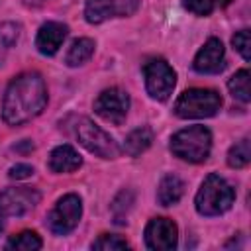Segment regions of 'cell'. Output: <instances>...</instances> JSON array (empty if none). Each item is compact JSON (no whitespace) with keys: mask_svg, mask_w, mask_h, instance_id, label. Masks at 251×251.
Here are the masks:
<instances>
[{"mask_svg":"<svg viewBox=\"0 0 251 251\" xmlns=\"http://www.w3.org/2000/svg\"><path fill=\"white\" fill-rule=\"evenodd\" d=\"M47 86L39 73H22L14 76L4 92L2 120L12 126H24L37 118L47 106Z\"/></svg>","mask_w":251,"mask_h":251,"instance_id":"cell-1","label":"cell"},{"mask_svg":"<svg viewBox=\"0 0 251 251\" xmlns=\"http://www.w3.org/2000/svg\"><path fill=\"white\" fill-rule=\"evenodd\" d=\"M233 202H235L233 186L218 173H210L202 180V184L194 196L196 212L200 216H208V218L226 214L233 206Z\"/></svg>","mask_w":251,"mask_h":251,"instance_id":"cell-2","label":"cell"},{"mask_svg":"<svg viewBox=\"0 0 251 251\" xmlns=\"http://www.w3.org/2000/svg\"><path fill=\"white\" fill-rule=\"evenodd\" d=\"M169 149L175 157L186 163H204L212 151V131L200 124L178 129L171 137Z\"/></svg>","mask_w":251,"mask_h":251,"instance_id":"cell-3","label":"cell"},{"mask_svg":"<svg viewBox=\"0 0 251 251\" xmlns=\"http://www.w3.org/2000/svg\"><path fill=\"white\" fill-rule=\"evenodd\" d=\"M222 108V96L214 88H188L175 102V116L182 120L212 118Z\"/></svg>","mask_w":251,"mask_h":251,"instance_id":"cell-4","label":"cell"},{"mask_svg":"<svg viewBox=\"0 0 251 251\" xmlns=\"http://www.w3.org/2000/svg\"><path fill=\"white\" fill-rule=\"evenodd\" d=\"M75 133H76L78 143L100 159H116L122 153V147L114 141V137L88 118H80L76 122Z\"/></svg>","mask_w":251,"mask_h":251,"instance_id":"cell-5","label":"cell"},{"mask_svg":"<svg viewBox=\"0 0 251 251\" xmlns=\"http://www.w3.org/2000/svg\"><path fill=\"white\" fill-rule=\"evenodd\" d=\"M143 78L147 94L157 102H167L176 84L175 69L161 57H153L143 65Z\"/></svg>","mask_w":251,"mask_h":251,"instance_id":"cell-6","label":"cell"},{"mask_svg":"<svg viewBox=\"0 0 251 251\" xmlns=\"http://www.w3.org/2000/svg\"><path fill=\"white\" fill-rule=\"evenodd\" d=\"M82 218V200L78 194H65L61 196L51 212L47 214V226L55 235L71 233Z\"/></svg>","mask_w":251,"mask_h":251,"instance_id":"cell-7","label":"cell"},{"mask_svg":"<svg viewBox=\"0 0 251 251\" xmlns=\"http://www.w3.org/2000/svg\"><path fill=\"white\" fill-rule=\"evenodd\" d=\"M129 94L120 86H110L102 90L94 100V112L104 122L122 126L129 112Z\"/></svg>","mask_w":251,"mask_h":251,"instance_id":"cell-8","label":"cell"},{"mask_svg":"<svg viewBox=\"0 0 251 251\" xmlns=\"http://www.w3.org/2000/svg\"><path fill=\"white\" fill-rule=\"evenodd\" d=\"M139 0H86L84 20L92 25L104 24L110 18H124L137 12Z\"/></svg>","mask_w":251,"mask_h":251,"instance_id":"cell-9","label":"cell"},{"mask_svg":"<svg viewBox=\"0 0 251 251\" xmlns=\"http://www.w3.org/2000/svg\"><path fill=\"white\" fill-rule=\"evenodd\" d=\"M41 200L39 190L31 186H10L0 192V212L10 218H20L31 212Z\"/></svg>","mask_w":251,"mask_h":251,"instance_id":"cell-10","label":"cell"},{"mask_svg":"<svg viewBox=\"0 0 251 251\" xmlns=\"http://www.w3.org/2000/svg\"><path fill=\"white\" fill-rule=\"evenodd\" d=\"M145 245L153 251H173L178 243V227L171 218H153L145 226Z\"/></svg>","mask_w":251,"mask_h":251,"instance_id":"cell-11","label":"cell"},{"mask_svg":"<svg viewBox=\"0 0 251 251\" xmlns=\"http://www.w3.org/2000/svg\"><path fill=\"white\" fill-rule=\"evenodd\" d=\"M226 67V49L218 37H210L194 55L192 69L200 75H218Z\"/></svg>","mask_w":251,"mask_h":251,"instance_id":"cell-12","label":"cell"},{"mask_svg":"<svg viewBox=\"0 0 251 251\" xmlns=\"http://www.w3.org/2000/svg\"><path fill=\"white\" fill-rule=\"evenodd\" d=\"M69 35V25L63 22H45L35 35V47L41 55L53 57Z\"/></svg>","mask_w":251,"mask_h":251,"instance_id":"cell-13","label":"cell"},{"mask_svg":"<svg viewBox=\"0 0 251 251\" xmlns=\"http://www.w3.org/2000/svg\"><path fill=\"white\" fill-rule=\"evenodd\" d=\"M47 167H49L51 173H57V175L75 173L76 169L82 167V157H80V153H78L73 145L63 143V145H57V147L49 153Z\"/></svg>","mask_w":251,"mask_h":251,"instance_id":"cell-14","label":"cell"},{"mask_svg":"<svg viewBox=\"0 0 251 251\" xmlns=\"http://www.w3.org/2000/svg\"><path fill=\"white\" fill-rule=\"evenodd\" d=\"M151 143H153V129L149 126H139L126 135L122 151L129 157H139L151 147Z\"/></svg>","mask_w":251,"mask_h":251,"instance_id":"cell-15","label":"cell"},{"mask_svg":"<svg viewBox=\"0 0 251 251\" xmlns=\"http://www.w3.org/2000/svg\"><path fill=\"white\" fill-rule=\"evenodd\" d=\"M184 194V182L176 175H165L157 186V202L161 206H175Z\"/></svg>","mask_w":251,"mask_h":251,"instance_id":"cell-16","label":"cell"},{"mask_svg":"<svg viewBox=\"0 0 251 251\" xmlns=\"http://www.w3.org/2000/svg\"><path fill=\"white\" fill-rule=\"evenodd\" d=\"M96 43L90 37H78L71 43L67 55H65V65L67 67H80L86 61H90V57L94 55Z\"/></svg>","mask_w":251,"mask_h":251,"instance_id":"cell-17","label":"cell"},{"mask_svg":"<svg viewBox=\"0 0 251 251\" xmlns=\"http://www.w3.org/2000/svg\"><path fill=\"white\" fill-rule=\"evenodd\" d=\"M131 204H133V192L129 188H124L116 194V198L112 200L110 204V210H112V216H114V222L118 226H124L127 222V214L131 210Z\"/></svg>","mask_w":251,"mask_h":251,"instance_id":"cell-18","label":"cell"},{"mask_svg":"<svg viewBox=\"0 0 251 251\" xmlns=\"http://www.w3.org/2000/svg\"><path fill=\"white\" fill-rule=\"evenodd\" d=\"M227 90L231 92V96L243 104H247L251 100V88H249V71L241 69L237 71L229 80H227Z\"/></svg>","mask_w":251,"mask_h":251,"instance_id":"cell-19","label":"cell"},{"mask_svg":"<svg viewBox=\"0 0 251 251\" xmlns=\"http://www.w3.org/2000/svg\"><path fill=\"white\" fill-rule=\"evenodd\" d=\"M251 161V141L249 137H243L235 141L227 151V165L231 169H243Z\"/></svg>","mask_w":251,"mask_h":251,"instance_id":"cell-20","label":"cell"},{"mask_svg":"<svg viewBox=\"0 0 251 251\" xmlns=\"http://www.w3.org/2000/svg\"><path fill=\"white\" fill-rule=\"evenodd\" d=\"M41 247H43L41 237L35 231H29V229L14 235L6 243V249H18V251H35V249H41Z\"/></svg>","mask_w":251,"mask_h":251,"instance_id":"cell-21","label":"cell"},{"mask_svg":"<svg viewBox=\"0 0 251 251\" xmlns=\"http://www.w3.org/2000/svg\"><path fill=\"white\" fill-rule=\"evenodd\" d=\"M129 243L114 233H102L96 241H92V249H100V251H118V249H127Z\"/></svg>","mask_w":251,"mask_h":251,"instance_id":"cell-22","label":"cell"},{"mask_svg":"<svg viewBox=\"0 0 251 251\" xmlns=\"http://www.w3.org/2000/svg\"><path fill=\"white\" fill-rule=\"evenodd\" d=\"M20 39V25L14 22H2L0 24V45L2 47H14Z\"/></svg>","mask_w":251,"mask_h":251,"instance_id":"cell-23","label":"cell"},{"mask_svg":"<svg viewBox=\"0 0 251 251\" xmlns=\"http://www.w3.org/2000/svg\"><path fill=\"white\" fill-rule=\"evenodd\" d=\"M182 4L194 16H210L218 8V0H182Z\"/></svg>","mask_w":251,"mask_h":251,"instance_id":"cell-24","label":"cell"},{"mask_svg":"<svg viewBox=\"0 0 251 251\" xmlns=\"http://www.w3.org/2000/svg\"><path fill=\"white\" fill-rule=\"evenodd\" d=\"M231 45H233V49H235L245 61L251 59V37H249V29H239V31L231 37Z\"/></svg>","mask_w":251,"mask_h":251,"instance_id":"cell-25","label":"cell"},{"mask_svg":"<svg viewBox=\"0 0 251 251\" xmlns=\"http://www.w3.org/2000/svg\"><path fill=\"white\" fill-rule=\"evenodd\" d=\"M33 173H35V171H33L31 165H27V163H18V165L10 167L8 176H10V178H16V180H24V178H29Z\"/></svg>","mask_w":251,"mask_h":251,"instance_id":"cell-26","label":"cell"},{"mask_svg":"<svg viewBox=\"0 0 251 251\" xmlns=\"http://www.w3.org/2000/svg\"><path fill=\"white\" fill-rule=\"evenodd\" d=\"M24 2H25V6H33L35 8V6H43L47 0H24Z\"/></svg>","mask_w":251,"mask_h":251,"instance_id":"cell-27","label":"cell"},{"mask_svg":"<svg viewBox=\"0 0 251 251\" xmlns=\"http://www.w3.org/2000/svg\"><path fill=\"white\" fill-rule=\"evenodd\" d=\"M2 229H4V214L0 212V233H2Z\"/></svg>","mask_w":251,"mask_h":251,"instance_id":"cell-28","label":"cell"}]
</instances>
